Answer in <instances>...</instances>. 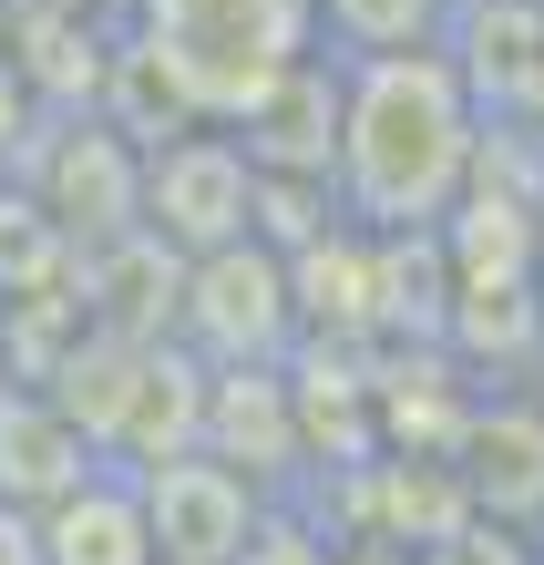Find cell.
Here are the masks:
<instances>
[{
	"instance_id": "obj_4",
	"label": "cell",
	"mask_w": 544,
	"mask_h": 565,
	"mask_svg": "<svg viewBox=\"0 0 544 565\" xmlns=\"http://www.w3.org/2000/svg\"><path fill=\"white\" fill-rule=\"evenodd\" d=\"M309 340L298 329V278H288V247H216V257H185V298H175V350H195L206 371H278V360Z\"/></svg>"
},
{
	"instance_id": "obj_6",
	"label": "cell",
	"mask_w": 544,
	"mask_h": 565,
	"mask_svg": "<svg viewBox=\"0 0 544 565\" xmlns=\"http://www.w3.org/2000/svg\"><path fill=\"white\" fill-rule=\"evenodd\" d=\"M145 514H154V555L164 565H236V545L267 524V483L195 443V452L145 462Z\"/></svg>"
},
{
	"instance_id": "obj_9",
	"label": "cell",
	"mask_w": 544,
	"mask_h": 565,
	"mask_svg": "<svg viewBox=\"0 0 544 565\" xmlns=\"http://www.w3.org/2000/svg\"><path fill=\"white\" fill-rule=\"evenodd\" d=\"M93 462L104 452L73 431V412H62L52 391H0V493H11V504L42 514L52 493H73L93 473Z\"/></svg>"
},
{
	"instance_id": "obj_8",
	"label": "cell",
	"mask_w": 544,
	"mask_h": 565,
	"mask_svg": "<svg viewBox=\"0 0 544 565\" xmlns=\"http://www.w3.org/2000/svg\"><path fill=\"white\" fill-rule=\"evenodd\" d=\"M42 565H154V514L134 462H93L73 493L42 504Z\"/></svg>"
},
{
	"instance_id": "obj_15",
	"label": "cell",
	"mask_w": 544,
	"mask_h": 565,
	"mask_svg": "<svg viewBox=\"0 0 544 565\" xmlns=\"http://www.w3.org/2000/svg\"><path fill=\"white\" fill-rule=\"evenodd\" d=\"M154 565H164V555H154Z\"/></svg>"
},
{
	"instance_id": "obj_1",
	"label": "cell",
	"mask_w": 544,
	"mask_h": 565,
	"mask_svg": "<svg viewBox=\"0 0 544 565\" xmlns=\"http://www.w3.org/2000/svg\"><path fill=\"white\" fill-rule=\"evenodd\" d=\"M493 154L483 83L452 42L339 52V216L381 237H441Z\"/></svg>"
},
{
	"instance_id": "obj_5",
	"label": "cell",
	"mask_w": 544,
	"mask_h": 565,
	"mask_svg": "<svg viewBox=\"0 0 544 565\" xmlns=\"http://www.w3.org/2000/svg\"><path fill=\"white\" fill-rule=\"evenodd\" d=\"M11 175L62 216L73 247H104V237L145 226V135L124 114H52L42 145H21Z\"/></svg>"
},
{
	"instance_id": "obj_14",
	"label": "cell",
	"mask_w": 544,
	"mask_h": 565,
	"mask_svg": "<svg viewBox=\"0 0 544 565\" xmlns=\"http://www.w3.org/2000/svg\"><path fill=\"white\" fill-rule=\"evenodd\" d=\"M0 565H42V514L0 493Z\"/></svg>"
},
{
	"instance_id": "obj_7",
	"label": "cell",
	"mask_w": 544,
	"mask_h": 565,
	"mask_svg": "<svg viewBox=\"0 0 544 565\" xmlns=\"http://www.w3.org/2000/svg\"><path fill=\"white\" fill-rule=\"evenodd\" d=\"M452 462H462L472 514L544 535V402H534V391H503V402H483V412L462 422Z\"/></svg>"
},
{
	"instance_id": "obj_3",
	"label": "cell",
	"mask_w": 544,
	"mask_h": 565,
	"mask_svg": "<svg viewBox=\"0 0 544 565\" xmlns=\"http://www.w3.org/2000/svg\"><path fill=\"white\" fill-rule=\"evenodd\" d=\"M145 237H164L175 257L267 237V175L236 124H175L145 145Z\"/></svg>"
},
{
	"instance_id": "obj_13",
	"label": "cell",
	"mask_w": 544,
	"mask_h": 565,
	"mask_svg": "<svg viewBox=\"0 0 544 565\" xmlns=\"http://www.w3.org/2000/svg\"><path fill=\"white\" fill-rule=\"evenodd\" d=\"M236 565H339V535H319L309 514H278V504H267V524L236 545Z\"/></svg>"
},
{
	"instance_id": "obj_12",
	"label": "cell",
	"mask_w": 544,
	"mask_h": 565,
	"mask_svg": "<svg viewBox=\"0 0 544 565\" xmlns=\"http://www.w3.org/2000/svg\"><path fill=\"white\" fill-rule=\"evenodd\" d=\"M422 565H544V535L493 524V514H462V524H441V535L422 545Z\"/></svg>"
},
{
	"instance_id": "obj_11",
	"label": "cell",
	"mask_w": 544,
	"mask_h": 565,
	"mask_svg": "<svg viewBox=\"0 0 544 565\" xmlns=\"http://www.w3.org/2000/svg\"><path fill=\"white\" fill-rule=\"evenodd\" d=\"M462 0H319V42L329 52H422L452 42Z\"/></svg>"
},
{
	"instance_id": "obj_10",
	"label": "cell",
	"mask_w": 544,
	"mask_h": 565,
	"mask_svg": "<svg viewBox=\"0 0 544 565\" xmlns=\"http://www.w3.org/2000/svg\"><path fill=\"white\" fill-rule=\"evenodd\" d=\"M73 268H83V247L62 237V216L21 175H0V309H21V298H62Z\"/></svg>"
},
{
	"instance_id": "obj_2",
	"label": "cell",
	"mask_w": 544,
	"mask_h": 565,
	"mask_svg": "<svg viewBox=\"0 0 544 565\" xmlns=\"http://www.w3.org/2000/svg\"><path fill=\"white\" fill-rule=\"evenodd\" d=\"M319 52V0H134L124 83H145L164 124H247Z\"/></svg>"
}]
</instances>
